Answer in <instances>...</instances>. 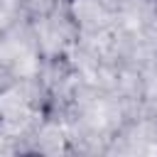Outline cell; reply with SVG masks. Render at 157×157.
<instances>
[{"mask_svg":"<svg viewBox=\"0 0 157 157\" xmlns=\"http://www.w3.org/2000/svg\"><path fill=\"white\" fill-rule=\"evenodd\" d=\"M71 2H74V0H71Z\"/></svg>","mask_w":157,"mask_h":157,"instance_id":"cell-1","label":"cell"}]
</instances>
